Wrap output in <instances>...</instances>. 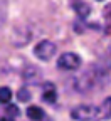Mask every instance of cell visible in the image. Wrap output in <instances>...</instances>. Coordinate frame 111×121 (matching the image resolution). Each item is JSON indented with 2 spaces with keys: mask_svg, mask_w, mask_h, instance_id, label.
Returning a JSON list of instances; mask_svg holds the SVG:
<instances>
[{
  "mask_svg": "<svg viewBox=\"0 0 111 121\" xmlns=\"http://www.w3.org/2000/svg\"><path fill=\"white\" fill-rule=\"evenodd\" d=\"M57 66H59V69H64V71H76L81 66V57L74 52H66L59 57Z\"/></svg>",
  "mask_w": 111,
  "mask_h": 121,
  "instance_id": "7a4b0ae2",
  "label": "cell"
},
{
  "mask_svg": "<svg viewBox=\"0 0 111 121\" xmlns=\"http://www.w3.org/2000/svg\"><path fill=\"white\" fill-rule=\"evenodd\" d=\"M56 45L51 42V40H42L36 45V49H34V54L37 56V59L40 60H49L51 57H54L56 54Z\"/></svg>",
  "mask_w": 111,
  "mask_h": 121,
  "instance_id": "3957f363",
  "label": "cell"
},
{
  "mask_svg": "<svg viewBox=\"0 0 111 121\" xmlns=\"http://www.w3.org/2000/svg\"><path fill=\"white\" fill-rule=\"evenodd\" d=\"M5 113H7V114H10V116H19V114H20L19 108H17L15 104H10V106H7V108H5Z\"/></svg>",
  "mask_w": 111,
  "mask_h": 121,
  "instance_id": "8fae6325",
  "label": "cell"
},
{
  "mask_svg": "<svg viewBox=\"0 0 111 121\" xmlns=\"http://www.w3.org/2000/svg\"><path fill=\"white\" fill-rule=\"evenodd\" d=\"M57 99V94H56V89H47L44 91V94H42V101L45 103H49V104H54Z\"/></svg>",
  "mask_w": 111,
  "mask_h": 121,
  "instance_id": "52a82bcc",
  "label": "cell"
},
{
  "mask_svg": "<svg viewBox=\"0 0 111 121\" xmlns=\"http://www.w3.org/2000/svg\"><path fill=\"white\" fill-rule=\"evenodd\" d=\"M0 121H13L12 118H0Z\"/></svg>",
  "mask_w": 111,
  "mask_h": 121,
  "instance_id": "4fadbf2b",
  "label": "cell"
},
{
  "mask_svg": "<svg viewBox=\"0 0 111 121\" xmlns=\"http://www.w3.org/2000/svg\"><path fill=\"white\" fill-rule=\"evenodd\" d=\"M30 119H34V121H39L44 118V109L39 108V106H29L27 108V113H25Z\"/></svg>",
  "mask_w": 111,
  "mask_h": 121,
  "instance_id": "5b68a950",
  "label": "cell"
},
{
  "mask_svg": "<svg viewBox=\"0 0 111 121\" xmlns=\"http://www.w3.org/2000/svg\"><path fill=\"white\" fill-rule=\"evenodd\" d=\"M10 98H12V91L7 86H2V87H0V103L5 104V103L10 101Z\"/></svg>",
  "mask_w": 111,
  "mask_h": 121,
  "instance_id": "9c48e42d",
  "label": "cell"
},
{
  "mask_svg": "<svg viewBox=\"0 0 111 121\" xmlns=\"http://www.w3.org/2000/svg\"><path fill=\"white\" fill-rule=\"evenodd\" d=\"M98 2H101V0H98Z\"/></svg>",
  "mask_w": 111,
  "mask_h": 121,
  "instance_id": "5bb4252c",
  "label": "cell"
},
{
  "mask_svg": "<svg viewBox=\"0 0 111 121\" xmlns=\"http://www.w3.org/2000/svg\"><path fill=\"white\" fill-rule=\"evenodd\" d=\"M71 5H72V10L77 13V17H81V19H86L91 13V7L84 2V0H72Z\"/></svg>",
  "mask_w": 111,
  "mask_h": 121,
  "instance_id": "277c9868",
  "label": "cell"
},
{
  "mask_svg": "<svg viewBox=\"0 0 111 121\" xmlns=\"http://www.w3.org/2000/svg\"><path fill=\"white\" fill-rule=\"evenodd\" d=\"M22 76H24V79H27V81H36V79H39V69L29 67Z\"/></svg>",
  "mask_w": 111,
  "mask_h": 121,
  "instance_id": "ba28073f",
  "label": "cell"
},
{
  "mask_svg": "<svg viewBox=\"0 0 111 121\" xmlns=\"http://www.w3.org/2000/svg\"><path fill=\"white\" fill-rule=\"evenodd\" d=\"M98 116H101V118H111V96L106 98V99L103 101Z\"/></svg>",
  "mask_w": 111,
  "mask_h": 121,
  "instance_id": "8992f818",
  "label": "cell"
},
{
  "mask_svg": "<svg viewBox=\"0 0 111 121\" xmlns=\"http://www.w3.org/2000/svg\"><path fill=\"white\" fill-rule=\"evenodd\" d=\"M104 30H106V34H108V35H111V17H109V20L106 22V27H104Z\"/></svg>",
  "mask_w": 111,
  "mask_h": 121,
  "instance_id": "7c38bea8",
  "label": "cell"
},
{
  "mask_svg": "<svg viewBox=\"0 0 111 121\" xmlns=\"http://www.w3.org/2000/svg\"><path fill=\"white\" fill-rule=\"evenodd\" d=\"M99 109L96 106H91V104H79L76 108H72L71 111V118L76 121H93L98 118Z\"/></svg>",
  "mask_w": 111,
  "mask_h": 121,
  "instance_id": "6da1fadb",
  "label": "cell"
},
{
  "mask_svg": "<svg viewBox=\"0 0 111 121\" xmlns=\"http://www.w3.org/2000/svg\"><path fill=\"white\" fill-rule=\"evenodd\" d=\"M17 98H19V101H24V103H25V101H29V99H30V93H29V89H25V87H24V89H20L19 93H17Z\"/></svg>",
  "mask_w": 111,
  "mask_h": 121,
  "instance_id": "30bf717a",
  "label": "cell"
}]
</instances>
